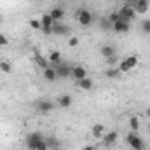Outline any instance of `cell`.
I'll return each mask as SVG.
<instances>
[{
	"mask_svg": "<svg viewBox=\"0 0 150 150\" xmlns=\"http://www.w3.org/2000/svg\"><path fill=\"white\" fill-rule=\"evenodd\" d=\"M127 145L131 147L133 150H145L147 149V145L143 143V140L138 136V133L136 131H131V133H127Z\"/></svg>",
	"mask_w": 150,
	"mask_h": 150,
	"instance_id": "cell-1",
	"label": "cell"
},
{
	"mask_svg": "<svg viewBox=\"0 0 150 150\" xmlns=\"http://www.w3.org/2000/svg\"><path fill=\"white\" fill-rule=\"evenodd\" d=\"M119 16H120V19H122V21L129 23L131 19H134V18H136V11H134V7H133L131 4H126V5H122V7H120Z\"/></svg>",
	"mask_w": 150,
	"mask_h": 150,
	"instance_id": "cell-2",
	"label": "cell"
},
{
	"mask_svg": "<svg viewBox=\"0 0 150 150\" xmlns=\"http://www.w3.org/2000/svg\"><path fill=\"white\" fill-rule=\"evenodd\" d=\"M45 136L40 133V131H33V133H30L28 136H26V149L28 150H35L37 149V145L44 140Z\"/></svg>",
	"mask_w": 150,
	"mask_h": 150,
	"instance_id": "cell-3",
	"label": "cell"
},
{
	"mask_svg": "<svg viewBox=\"0 0 150 150\" xmlns=\"http://www.w3.org/2000/svg\"><path fill=\"white\" fill-rule=\"evenodd\" d=\"M75 18H77V21H79L82 26H89V25L93 23V14H91L87 9H80V11L75 14Z\"/></svg>",
	"mask_w": 150,
	"mask_h": 150,
	"instance_id": "cell-4",
	"label": "cell"
},
{
	"mask_svg": "<svg viewBox=\"0 0 150 150\" xmlns=\"http://www.w3.org/2000/svg\"><path fill=\"white\" fill-rule=\"evenodd\" d=\"M117 138H119V133H117V131H108V133L103 134L101 143H103V147L110 149V147H113V145L117 143Z\"/></svg>",
	"mask_w": 150,
	"mask_h": 150,
	"instance_id": "cell-5",
	"label": "cell"
},
{
	"mask_svg": "<svg viewBox=\"0 0 150 150\" xmlns=\"http://www.w3.org/2000/svg\"><path fill=\"white\" fill-rule=\"evenodd\" d=\"M54 68H56L58 79H68V77H72V67H68V65H65V63H61V65H58V67H54Z\"/></svg>",
	"mask_w": 150,
	"mask_h": 150,
	"instance_id": "cell-6",
	"label": "cell"
},
{
	"mask_svg": "<svg viewBox=\"0 0 150 150\" xmlns=\"http://www.w3.org/2000/svg\"><path fill=\"white\" fill-rule=\"evenodd\" d=\"M72 77L75 79V82H79V80H82V79L87 77V70H86L84 67H80V65L72 67Z\"/></svg>",
	"mask_w": 150,
	"mask_h": 150,
	"instance_id": "cell-7",
	"label": "cell"
},
{
	"mask_svg": "<svg viewBox=\"0 0 150 150\" xmlns=\"http://www.w3.org/2000/svg\"><path fill=\"white\" fill-rule=\"evenodd\" d=\"M149 0H136L134 4H131L133 7H134V11H136V14H145L147 11H149Z\"/></svg>",
	"mask_w": 150,
	"mask_h": 150,
	"instance_id": "cell-8",
	"label": "cell"
},
{
	"mask_svg": "<svg viewBox=\"0 0 150 150\" xmlns=\"http://www.w3.org/2000/svg\"><path fill=\"white\" fill-rule=\"evenodd\" d=\"M33 61L37 63L40 68H44V70H45V68H49V59H47V58H44L38 51H35V52H33Z\"/></svg>",
	"mask_w": 150,
	"mask_h": 150,
	"instance_id": "cell-9",
	"label": "cell"
},
{
	"mask_svg": "<svg viewBox=\"0 0 150 150\" xmlns=\"http://www.w3.org/2000/svg\"><path fill=\"white\" fill-rule=\"evenodd\" d=\"M35 107H37V110L38 112H42V113H47V112H51L52 108H54V103H51V101H37L35 103Z\"/></svg>",
	"mask_w": 150,
	"mask_h": 150,
	"instance_id": "cell-10",
	"label": "cell"
},
{
	"mask_svg": "<svg viewBox=\"0 0 150 150\" xmlns=\"http://www.w3.org/2000/svg\"><path fill=\"white\" fill-rule=\"evenodd\" d=\"M112 30L117 32V33H127V32H129V23H126V21H117V23L112 25Z\"/></svg>",
	"mask_w": 150,
	"mask_h": 150,
	"instance_id": "cell-11",
	"label": "cell"
},
{
	"mask_svg": "<svg viewBox=\"0 0 150 150\" xmlns=\"http://www.w3.org/2000/svg\"><path fill=\"white\" fill-rule=\"evenodd\" d=\"M52 33L54 35H68L70 33V30H68V26H65V25H59V23H54L52 25Z\"/></svg>",
	"mask_w": 150,
	"mask_h": 150,
	"instance_id": "cell-12",
	"label": "cell"
},
{
	"mask_svg": "<svg viewBox=\"0 0 150 150\" xmlns=\"http://www.w3.org/2000/svg\"><path fill=\"white\" fill-rule=\"evenodd\" d=\"M58 105H59L61 108H70V107H72V96H70V94L59 96V98H58Z\"/></svg>",
	"mask_w": 150,
	"mask_h": 150,
	"instance_id": "cell-13",
	"label": "cell"
},
{
	"mask_svg": "<svg viewBox=\"0 0 150 150\" xmlns=\"http://www.w3.org/2000/svg\"><path fill=\"white\" fill-rule=\"evenodd\" d=\"M44 79H45V80H49V82H54V80L58 79L56 68H54V67H49V68H45V70H44Z\"/></svg>",
	"mask_w": 150,
	"mask_h": 150,
	"instance_id": "cell-14",
	"label": "cell"
},
{
	"mask_svg": "<svg viewBox=\"0 0 150 150\" xmlns=\"http://www.w3.org/2000/svg\"><path fill=\"white\" fill-rule=\"evenodd\" d=\"M49 14H51V18L54 19V23H56V21H61V19L65 18V11H63L61 7H54Z\"/></svg>",
	"mask_w": 150,
	"mask_h": 150,
	"instance_id": "cell-15",
	"label": "cell"
},
{
	"mask_svg": "<svg viewBox=\"0 0 150 150\" xmlns=\"http://www.w3.org/2000/svg\"><path fill=\"white\" fill-rule=\"evenodd\" d=\"M91 134H93L94 138H103V134H105L103 124H94V126L91 127Z\"/></svg>",
	"mask_w": 150,
	"mask_h": 150,
	"instance_id": "cell-16",
	"label": "cell"
},
{
	"mask_svg": "<svg viewBox=\"0 0 150 150\" xmlns=\"http://www.w3.org/2000/svg\"><path fill=\"white\" fill-rule=\"evenodd\" d=\"M77 86H79L80 89H84V91H91L94 84H93V80H91L89 77H86V79H82V80H79V82H77Z\"/></svg>",
	"mask_w": 150,
	"mask_h": 150,
	"instance_id": "cell-17",
	"label": "cell"
},
{
	"mask_svg": "<svg viewBox=\"0 0 150 150\" xmlns=\"http://www.w3.org/2000/svg\"><path fill=\"white\" fill-rule=\"evenodd\" d=\"M49 63H52L54 67H58V65H61V52H58V51H52L51 54H49Z\"/></svg>",
	"mask_w": 150,
	"mask_h": 150,
	"instance_id": "cell-18",
	"label": "cell"
},
{
	"mask_svg": "<svg viewBox=\"0 0 150 150\" xmlns=\"http://www.w3.org/2000/svg\"><path fill=\"white\" fill-rule=\"evenodd\" d=\"M45 143H47L49 150L56 149V147H61V142H59V138H56V136H47V138H45Z\"/></svg>",
	"mask_w": 150,
	"mask_h": 150,
	"instance_id": "cell-19",
	"label": "cell"
},
{
	"mask_svg": "<svg viewBox=\"0 0 150 150\" xmlns=\"http://www.w3.org/2000/svg\"><path fill=\"white\" fill-rule=\"evenodd\" d=\"M105 75H107L108 79H119V77H120V72H119L117 67H110V68L105 72Z\"/></svg>",
	"mask_w": 150,
	"mask_h": 150,
	"instance_id": "cell-20",
	"label": "cell"
},
{
	"mask_svg": "<svg viewBox=\"0 0 150 150\" xmlns=\"http://www.w3.org/2000/svg\"><path fill=\"white\" fill-rule=\"evenodd\" d=\"M101 54H103V58L115 56V49H113L112 45H103V47H101Z\"/></svg>",
	"mask_w": 150,
	"mask_h": 150,
	"instance_id": "cell-21",
	"label": "cell"
},
{
	"mask_svg": "<svg viewBox=\"0 0 150 150\" xmlns=\"http://www.w3.org/2000/svg\"><path fill=\"white\" fill-rule=\"evenodd\" d=\"M124 63H126L129 68H134V67L138 65V56H127V58L124 59Z\"/></svg>",
	"mask_w": 150,
	"mask_h": 150,
	"instance_id": "cell-22",
	"label": "cell"
},
{
	"mask_svg": "<svg viewBox=\"0 0 150 150\" xmlns=\"http://www.w3.org/2000/svg\"><path fill=\"white\" fill-rule=\"evenodd\" d=\"M0 70H2L4 74H11V72H12V67H11L9 61H4V59H2V61H0Z\"/></svg>",
	"mask_w": 150,
	"mask_h": 150,
	"instance_id": "cell-23",
	"label": "cell"
},
{
	"mask_svg": "<svg viewBox=\"0 0 150 150\" xmlns=\"http://www.w3.org/2000/svg\"><path fill=\"white\" fill-rule=\"evenodd\" d=\"M129 127H131V131H138V127H140L138 117H131V119H129Z\"/></svg>",
	"mask_w": 150,
	"mask_h": 150,
	"instance_id": "cell-24",
	"label": "cell"
},
{
	"mask_svg": "<svg viewBox=\"0 0 150 150\" xmlns=\"http://www.w3.org/2000/svg\"><path fill=\"white\" fill-rule=\"evenodd\" d=\"M142 30H143L145 35H150V19H145V21L142 23Z\"/></svg>",
	"mask_w": 150,
	"mask_h": 150,
	"instance_id": "cell-25",
	"label": "cell"
},
{
	"mask_svg": "<svg viewBox=\"0 0 150 150\" xmlns=\"http://www.w3.org/2000/svg\"><path fill=\"white\" fill-rule=\"evenodd\" d=\"M108 21H110V23H117V21H122V19H120V16H119V12H112V14H110V16H108Z\"/></svg>",
	"mask_w": 150,
	"mask_h": 150,
	"instance_id": "cell-26",
	"label": "cell"
},
{
	"mask_svg": "<svg viewBox=\"0 0 150 150\" xmlns=\"http://www.w3.org/2000/svg\"><path fill=\"white\" fill-rule=\"evenodd\" d=\"M30 26H32L33 30H40V28H42L40 19H30Z\"/></svg>",
	"mask_w": 150,
	"mask_h": 150,
	"instance_id": "cell-27",
	"label": "cell"
},
{
	"mask_svg": "<svg viewBox=\"0 0 150 150\" xmlns=\"http://www.w3.org/2000/svg\"><path fill=\"white\" fill-rule=\"evenodd\" d=\"M35 150H49L47 143H45V138H44V140H42V142L38 143V145H37V149H35Z\"/></svg>",
	"mask_w": 150,
	"mask_h": 150,
	"instance_id": "cell-28",
	"label": "cell"
},
{
	"mask_svg": "<svg viewBox=\"0 0 150 150\" xmlns=\"http://www.w3.org/2000/svg\"><path fill=\"white\" fill-rule=\"evenodd\" d=\"M107 59H108L107 63H108L110 67H117V61H119V59H117V56H110V58H107Z\"/></svg>",
	"mask_w": 150,
	"mask_h": 150,
	"instance_id": "cell-29",
	"label": "cell"
},
{
	"mask_svg": "<svg viewBox=\"0 0 150 150\" xmlns=\"http://www.w3.org/2000/svg\"><path fill=\"white\" fill-rule=\"evenodd\" d=\"M68 45H70V47H77V45H79V38H77V37H70Z\"/></svg>",
	"mask_w": 150,
	"mask_h": 150,
	"instance_id": "cell-30",
	"label": "cell"
},
{
	"mask_svg": "<svg viewBox=\"0 0 150 150\" xmlns=\"http://www.w3.org/2000/svg\"><path fill=\"white\" fill-rule=\"evenodd\" d=\"M9 44V38L5 37L4 33H0V47H4V45H7Z\"/></svg>",
	"mask_w": 150,
	"mask_h": 150,
	"instance_id": "cell-31",
	"label": "cell"
},
{
	"mask_svg": "<svg viewBox=\"0 0 150 150\" xmlns=\"http://www.w3.org/2000/svg\"><path fill=\"white\" fill-rule=\"evenodd\" d=\"M82 150H94V145H86Z\"/></svg>",
	"mask_w": 150,
	"mask_h": 150,
	"instance_id": "cell-32",
	"label": "cell"
},
{
	"mask_svg": "<svg viewBox=\"0 0 150 150\" xmlns=\"http://www.w3.org/2000/svg\"><path fill=\"white\" fill-rule=\"evenodd\" d=\"M122 2H126V4H134L136 0H122Z\"/></svg>",
	"mask_w": 150,
	"mask_h": 150,
	"instance_id": "cell-33",
	"label": "cell"
},
{
	"mask_svg": "<svg viewBox=\"0 0 150 150\" xmlns=\"http://www.w3.org/2000/svg\"><path fill=\"white\" fill-rule=\"evenodd\" d=\"M145 115H147V117H150V107L147 108V112H145Z\"/></svg>",
	"mask_w": 150,
	"mask_h": 150,
	"instance_id": "cell-34",
	"label": "cell"
},
{
	"mask_svg": "<svg viewBox=\"0 0 150 150\" xmlns=\"http://www.w3.org/2000/svg\"><path fill=\"white\" fill-rule=\"evenodd\" d=\"M51 150H63L61 147H56V149H51Z\"/></svg>",
	"mask_w": 150,
	"mask_h": 150,
	"instance_id": "cell-35",
	"label": "cell"
},
{
	"mask_svg": "<svg viewBox=\"0 0 150 150\" xmlns=\"http://www.w3.org/2000/svg\"><path fill=\"white\" fill-rule=\"evenodd\" d=\"M0 25H2V16H0Z\"/></svg>",
	"mask_w": 150,
	"mask_h": 150,
	"instance_id": "cell-36",
	"label": "cell"
}]
</instances>
